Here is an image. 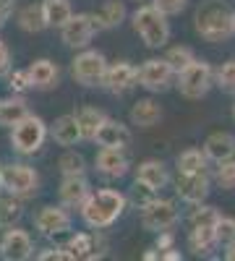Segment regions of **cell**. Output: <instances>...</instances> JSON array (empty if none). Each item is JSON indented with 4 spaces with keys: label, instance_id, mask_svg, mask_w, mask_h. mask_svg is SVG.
I'll return each instance as SVG.
<instances>
[{
    "label": "cell",
    "instance_id": "obj_1",
    "mask_svg": "<svg viewBox=\"0 0 235 261\" xmlns=\"http://www.w3.org/2000/svg\"><path fill=\"white\" fill-rule=\"evenodd\" d=\"M125 206H128L125 193L115 188H97L87 196V201L79 206V212L89 230H108L123 217Z\"/></svg>",
    "mask_w": 235,
    "mask_h": 261
},
{
    "label": "cell",
    "instance_id": "obj_2",
    "mask_svg": "<svg viewBox=\"0 0 235 261\" xmlns=\"http://www.w3.org/2000/svg\"><path fill=\"white\" fill-rule=\"evenodd\" d=\"M196 32L206 42H222L235 34V13L225 0H204L196 8Z\"/></svg>",
    "mask_w": 235,
    "mask_h": 261
},
{
    "label": "cell",
    "instance_id": "obj_3",
    "mask_svg": "<svg viewBox=\"0 0 235 261\" xmlns=\"http://www.w3.org/2000/svg\"><path fill=\"white\" fill-rule=\"evenodd\" d=\"M47 136H50V125L39 115L29 113L27 118H21L11 128V149L16 151V154H21V157H32V154H37V151L45 146Z\"/></svg>",
    "mask_w": 235,
    "mask_h": 261
},
{
    "label": "cell",
    "instance_id": "obj_4",
    "mask_svg": "<svg viewBox=\"0 0 235 261\" xmlns=\"http://www.w3.org/2000/svg\"><path fill=\"white\" fill-rule=\"evenodd\" d=\"M134 21V29L136 34L141 37V42L146 47H165L167 45V39H170V24H167V16L160 13L154 6H141L134 11L131 16Z\"/></svg>",
    "mask_w": 235,
    "mask_h": 261
},
{
    "label": "cell",
    "instance_id": "obj_5",
    "mask_svg": "<svg viewBox=\"0 0 235 261\" xmlns=\"http://www.w3.org/2000/svg\"><path fill=\"white\" fill-rule=\"evenodd\" d=\"M0 188L18 199H32L39 193V172L27 162L0 165Z\"/></svg>",
    "mask_w": 235,
    "mask_h": 261
},
{
    "label": "cell",
    "instance_id": "obj_6",
    "mask_svg": "<svg viewBox=\"0 0 235 261\" xmlns=\"http://www.w3.org/2000/svg\"><path fill=\"white\" fill-rule=\"evenodd\" d=\"M175 76H178V92L186 99H201V97H206V92L212 89V81H215L212 65L206 60L188 63L186 68L178 71Z\"/></svg>",
    "mask_w": 235,
    "mask_h": 261
},
{
    "label": "cell",
    "instance_id": "obj_7",
    "mask_svg": "<svg viewBox=\"0 0 235 261\" xmlns=\"http://www.w3.org/2000/svg\"><path fill=\"white\" fill-rule=\"evenodd\" d=\"M105 71H108V60L99 50H87L84 47L73 60H71V76L76 84L87 86H102V79H105Z\"/></svg>",
    "mask_w": 235,
    "mask_h": 261
},
{
    "label": "cell",
    "instance_id": "obj_8",
    "mask_svg": "<svg viewBox=\"0 0 235 261\" xmlns=\"http://www.w3.org/2000/svg\"><path fill=\"white\" fill-rule=\"evenodd\" d=\"M71 227H73V217L68 206H63V204H47L34 214V230L45 238L68 235Z\"/></svg>",
    "mask_w": 235,
    "mask_h": 261
},
{
    "label": "cell",
    "instance_id": "obj_9",
    "mask_svg": "<svg viewBox=\"0 0 235 261\" xmlns=\"http://www.w3.org/2000/svg\"><path fill=\"white\" fill-rule=\"evenodd\" d=\"M97 32H99V27L92 13H73L60 27V42L71 50H84V47H89V42Z\"/></svg>",
    "mask_w": 235,
    "mask_h": 261
},
{
    "label": "cell",
    "instance_id": "obj_10",
    "mask_svg": "<svg viewBox=\"0 0 235 261\" xmlns=\"http://www.w3.org/2000/svg\"><path fill=\"white\" fill-rule=\"evenodd\" d=\"M180 220V212L173 201H167V199H157L152 204H146L141 209V227L149 230V232H162V230H170V227H175Z\"/></svg>",
    "mask_w": 235,
    "mask_h": 261
},
{
    "label": "cell",
    "instance_id": "obj_11",
    "mask_svg": "<svg viewBox=\"0 0 235 261\" xmlns=\"http://www.w3.org/2000/svg\"><path fill=\"white\" fill-rule=\"evenodd\" d=\"M175 71L170 68V63L165 58H149L139 65V86H144L146 92H165L170 81H173Z\"/></svg>",
    "mask_w": 235,
    "mask_h": 261
},
{
    "label": "cell",
    "instance_id": "obj_12",
    "mask_svg": "<svg viewBox=\"0 0 235 261\" xmlns=\"http://www.w3.org/2000/svg\"><path fill=\"white\" fill-rule=\"evenodd\" d=\"M34 256V241L27 230L21 227H6L3 238H0V258L6 261H27Z\"/></svg>",
    "mask_w": 235,
    "mask_h": 261
},
{
    "label": "cell",
    "instance_id": "obj_13",
    "mask_svg": "<svg viewBox=\"0 0 235 261\" xmlns=\"http://www.w3.org/2000/svg\"><path fill=\"white\" fill-rule=\"evenodd\" d=\"M139 68L134 63H128V60H118V63H108V71H105V79H102V86L108 92L113 94H125V92H131L134 86L139 84L136 79Z\"/></svg>",
    "mask_w": 235,
    "mask_h": 261
},
{
    "label": "cell",
    "instance_id": "obj_14",
    "mask_svg": "<svg viewBox=\"0 0 235 261\" xmlns=\"http://www.w3.org/2000/svg\"><path fill=\"white\" fill-rule=\"evenodd\" d=\"M94 167L99 175L105 178H123L131 162H128L125 149H115V146H99L97 157H94Z\"/></svg>",
    "mask_w": 235,
    "mask_h": 261
},
{
    "label": "cell",
    "instance_id": "obj_15",
    "mask_svg": "<svg viewBox=\"0 0 235 261\" xmlns=\"http://www.w3.org/2000/svg\"><path fill=\"white\" fill-rule=\"evenodd\" d=\"M175 191L183 201L188 204H201L209 196V178L206 172H178Z\"/></svg>",
    "mask_w": 235,
    "mask_h": 261
},
{
    "label": "cell",
    "instance_id": "obj_16",
    "mask_svg": "<svg viewBox=\"0 0 235 261\" xmlns=\"http://www.w3.org/2000/svg\"><path fill=\"white\" fill-rule=\"evenodd\" d=\"M131 128L123 125L120 120L115 118H105L102 125L97 128V134H94V144L97 146H115V149H128L131 146Z\"/></svg>",
    "mask_w": 235,
    "mask_h": 261
},
{
    "label": "cell",
    "instance_id": "obj_17",
    "mask_svg": "<svg viewBox=\"0 0 235 261\" xmlns=\"http://www.w3.org/2000/svg\"><path fill=\"white\" fill-rule=\"evenodd\" d=\"M89 193H92V188H89L87 175H63L60 188H58L60 204L68 206V209H79L84 201H87Z\"/></svg>",
    "mask_w": 235,
    "mask_h": 261
},
{
    "label": "cell",
    "instance_id": "obj_18",
    "mask_svg": "<svg viewBox=\"0 0 235 261\" xmlns=\"http://www.w3.org/2000/svg\"><path fill=\"white\" fill-rule=\"evenodd\" d=\"M27 71H29V79H32V89H39V92L55 89L58 81H60V68H58V63H53L50 58L34 60Z\"/></svg>",
    "mask_w": 235,
    "mask_h": 261
},
{
    "label": "cell",
    "instance_id": "obj_19",
    "mask_svg": "<svg viewBox=\"0 0 235 261\" xmlns=\"http://www.w3.org/2000/svg\"><path fill=\"white\" fill-rule=\"evenodd\" d=\"M50 136L55 139V144L66 146V149H68V146H76L79 141H84L81 125H79V120H76V115H73V113L55 118V123L50 125Z\"/></svg>",
    "mask_w": 235,
    "mask_h": 261
},
{
    "label": "cell",
    "instance_id": "obj_20",
    "mask_svg": "<svg viewBox=\"0 0 235 261\" xmlns=\"http://www.w3.org/2000/svg\"><path fill=\"white\" fill-rule=\"evenodd\" d=\"M204 157L209 162H225V160H232L235 157V136L232 134H225V130H217V134L206 136L204 141Z\"/></svg>",
    "mask_w": 235,
    "mask_h": 261
},
{
    "label": "cell",
    "instance_id": "obj_21",
    "mask_svg": "<svg viewBox=\"0 0 235 261\" xmlns=\"http://www.w3.org/2000/svg\"><path fill=\"white\" fill-rule=\"evenodd\" d=\"M27 115H29V102L24 99V94H11L0 99V125L3 128H13Z\"/></svg>",
    "mask_w": 235,
    "mask_h": 261
},
{
    "label": "cell",
    "instance_id": "obj_22",
    "mask_svg": "<svg viewBox=\"0 0 235 261\" xmlns=\"http://www.w3.org/2000/svg\"><path fill=\"white\" fill-rule=\"evenodd\" d=\"M66 258H97L102 253H97V238L92 232H76L68 238V243L63 246Z\"/></svg>",
    "mask_w": 235,
    "mask_h": 261
},
{
    "label": "cell",
    "instance_id": "obj_23",
    "mask_svg": "<svg viewBox=\"0 0 235 261\" xmlns=\"http://www.w3.org/2000/svg\"><path fill=\"white\" fill-rule=\"evenodd\" d=\"M162 120V107L154 102V99H139L134 102L131 107V123L139 125V128H154L157 123Z\"/></svg>",
    "mask_w": 235,
    "mask_h": 261
},
{
    "label": "cell",
    "instance_id": "obj_24",
    "mask_svg": "<svg viewBox=\"0 0 235 261\" xmlns=\"http://www.w3.org/2000/svg\"><path fill=\"white\" fill-rule=\"evenodd\" d=\"M136 180L146 183L149 188H154V191L165 188L167 186V167H165V162H160V160H144L136 167Z\"/></svg>",
    "mask_w": 235,
    "mask_h": 261
},
{
    "label": "cell",
    "instance_id": "obj_25",
    "mask_svg": "<svg viewBox=\"0 0 235 261\" xmlns=\"http://www.w3.org/2000/svg\"><path fill=\"white\" fill-rule=\"evenodd\" d=\"M188 246L196 256H206L212 248L217 246V235H215V225H196L191 227L188 235Z\"/></svg>",
    "mask_w": 235,
    "mask_h": 261
},
{
    "label": "cell",
    "instance_id": "obj_26",
    "mask_svg": "<svg viewBox=\"0 0 235 261\" xmlns=\"http://www.w3.org/2000/svg\"><path fill=\"white\" fill-rule=\"evenodd\" d=\"M39 6H42L45 24H47V27H55V29H60V27L73 16V8H71L68 0H42Z\"/></svg>",
    "mask_w": 235,
    "mask_h": 261
},
{
    "label": "cell",
    "instance_id": "obj_27",
    "mask_svg": "<svg viewBox=\"0 0 235 261\" xmlns=\"http://www.w3.org/2000/svg\"><path fill=\"white\" fill-rule=\"evenodd\" d=\"M94 21H97V27L99 29H115L123 24V18H125V6H123V0H108L97 13H92Z\"/></svg>",
    "mask_w": 235,
    "mask_h": 261
},
{
    "label": "cell",
    "instance_id": "obj_28",
    "mask_svg": "<svg viewBox=\"0 0 235 261\" xmlns=\"http://www.w3.org/2000/svg\"><path fill=\"white\" fill-rule=\"evenodd\" d=\"M16 24L21 27V32H27V34H39V32H45L47 24H45V16H42V6H24L18 11L16 16Z\"/></svg>",
    "mask_w": 235,
    "mask_h": 261
},
{
    "label": "cell",
    "instance_id": "obj_29",
    "mask_svg": "<svg viewBox=\"0 0 235 261\" xmlns=\"http://www.w3.org/2000/svg\"><path fill=\"white\" fill-rule=\"evenodd\" d=\"M73 115H76V120H79V125H81V134H84V139H87V141H92V139H94L97 128L102 125V120H105V118H108L102 110H97V107H92V105L79 107V110H76Z\"/></svg>",
    "mask_w": 235,
    "mask_h": 261
},
{
    "label": "cell",
    "instance_id": "obj_30",
    "mask_svg": "<svg viewBox=\"0 0 235 261\" xmlns=\"http://www.w3.org/2000/svg\"><path fill=\"white\" fill-rule=\"evenodd\" d=\"M24 217V199L11 193L0 196V227H13Z\"/></svg>",
    "mask_w": 235,
    "mask_h": 261
},
{
    "label": "cell",
    "instance_id": "obj_31",
    "mask_svg": "<svg viewBox=\"0 0 235 261\" xmlns=\"http://www.w3.org/2000/svg\"><path fill=\"white\" fill-rule=\"evenodd\" d=\"M58 170L63 175H87V160H84V154H79V151L68 146L58 157Z\"/></svg>",
    "mask_w": 235,
    "mask_h": 261
},
{
    "label": "cell",
    "instance_id": "obj_32",
    "mask_svg": "<svg viewBox=\"0 0 235 261\" xmlns=\"http://www.w3.org/2000/svg\"><path fill=\"white\" fill-rule=\"evenodd\" d=\"M175 165H178V172H204L206 157H204V151H199V149H186V151L178 154Z\"/></svg>",
    "mask_w": 235,
    "mask_h": 261
},
{
    "label": "cell",
    "instance_id": "obj_33",
    "mask_svg": "<svg viewBox=\"0 0 235 261\" xmlns=\"http://www.w3.org/2000/svg\"><path fill=\"white\" fill-rule=\"evenodd\" d=\"M125 199L131 201L136 209H144L146 204H152V201L157 199V191H154V188H149V186L141 183V180H136V183L131 186V193H128Z\"/></svg>",
    "mask_w": 235,
    "mask_h": 261
},
{
    "label": "cell",
    "instance_id": "obj_34",
    "mask_svg": "<svg viewBox=\"0 0 235 261\" xmlns=\"http://www.w3.org/2000/svg\"><path fill=\"white\" fill-rule=\"evenodd\" d=\"M217 220H220V212L215 206H204V204H194V212H191V217H188L191 227H196V225H217Z\"/></svg>",
    "mask_w": 235,
    "mask_h": 261
},
{
    "label": "cell",
    "instance_id": "obj_35",
    "mask_svg": "<svg viewBox=\"0 0 235 261\" xmlns=\"http://www.w3.org/2000/svg\"><path fill=\"white\" fill-rule=\"evenodd\" d=\"M165 60L170 63V68H173L175 73L178 71H183L188 63H194L196 58H194V53H191L188 47H183V45H178V47H170L167 50V55H165Z\"/></svg>",
    "mask_w": 235,
    "mask_h": 261
},
{
    "label": "cell",
    "instance_id": "obj_36",
    "mask_svg": "<svg viewBox=\"0 0 235 261\" xmlns=\"http://www.w3.org/2000/svg\"><path fill=\"white\" fill-rule=\"evenodd\" d=\"M215 235H217V246H230V243H235V220L232 217H222L220 214V220H217V225H215Z\"/></svg>",
    "mask_w": 235,
    "mask_h": 261
},
{
    "label": "cell",
    "instance_id": "obj_37",
    "mask_svg": "<svg viewBox=\"0 0 235 261\" xmlns=\"http://www.w3.org/2000/svg\"><path fill=\"white\" fill-rule=\"evenodd\" d=\"M215 79H217V86H220L222 92L235 94V60L222 63L220 68H217V73H215Z\"/></svg>",
    "mask_w": 235,
    "mask_h": 261
},
{
    "label": "cell",
    "instance_id": "obj_38",
    "mask_svg": "<svg viewBox=\"0 0 235 261\" xmlns=\"http://www.w3.org/2000/svg\"><path fill=\"white\" fill-rule=\"evenodd\" d=\"M8 89H11L13 94H24V92H29V89H32L29 71L24 68V71H13V73H8Z\"/></svg>",
    "mask_w": 235,
    "mask_h": 261
},
{
    "label": "cell",
    "instance_id": "obj_39",
    "mask_svg": "<svg viewBox=\"0 0 235 261\" xmlns=\"http://www.w3.org/2000/svg\"><path fill=\"white\" fill-rule=\"evenodd\" d=\"M217 183L222 188H227V191L235 188V157L220 162V167H217Z\"/></svg>",
    "mask_w": 235,
    "mask_h": 261
},
{
    "label": "cell",
    "instance_id": "obj_40",
    "mask_svg": "<svg viewBox=\"0 0 235 261\" xmlns=\"http://www.w3.org/2000/svg\"><path fill=\"white\" fill-rule=\"evenodd\" d=\"M152 6L165 16H178L186 8V0H152Z\"/></svg>",
    "mask_w": 235,
    "mask_h": 261
},
{
    "label": "cell",
    "instance_id": "obj_41",
    "mask_svg": "<svg viewBox=\"0 0 235 261\" xmlns=\"http://www.w3.org/2000/svg\"><path fill=\"white\" fill-rule=\"evenodd\" d=\"M11 60H13V58H11V50H8V45H6L3 39H0V79L11 73V65H13Z\"/></svg>",
    "mask_w": 235,
    "mask_h": 261
},
{
    "label": "cell",
    "instance_id": "obj_42",
    "mask_svg": "<svg viewBox=\"0 0 235 261\" xmlns=\"http://www.w3.org/2000/svg\"><path fill=\"white\" fill-rule=\"evenodd\" d=\"M37 258L39 261H60V258H66V251H63V246H58V248H42L37 253Z\"/></svg>",
    "mask_w": 235,
    "mask_h": 261
},
{
    "label": "cell",
    "instance_id": "obj_43",
    "mask_svg": "<svg viewBox=\"0 0 235 261\" xmlns=\"http://www.w3.org/2000/svg\"><path fill=\"white\" fill-rule=\"evenodd\" d=\"M11 8H13L11 0H0V29H3V24H6V18H8Z\"/></svg>",
    "mask_w": 235,
    "mask_h": 261
},
{
    "label": "cell",
    "instance_id": "obj_44",
    "mask_svg": "<svg viewBox=\"0 0 235 261\" xmlns=\"http://www.w3.org/2000/svg\"><path fill=\"white\" fill-rule=\"evenodd\" d=\"M225 258H227V261H235V243H230V246H227V251H225Z\"/></svg>",
    "mask_w": 235,
    "mask_h": 261
},
{
    "label": "cell",
    "instance_id": "obj_45",
    "mask_svg": "<svg viewBox=\"0 0 235 261\" xmlns=\"http://www.w3.org/2000/svg\"><path fill=\"white\" fill-rule=\"evenodd\" d=\"M232 118H235V107H232Z\"/></svg>",
    "mask_w": 235,
    "mask_h": 261
}]
</instances>
